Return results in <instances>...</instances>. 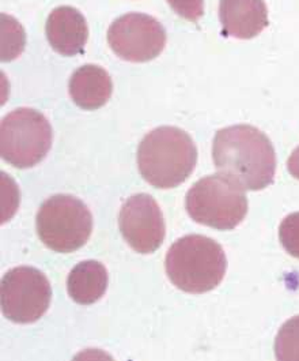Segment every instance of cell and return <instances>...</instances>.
Wrapping results in <instances>:
<instances>
[{
    "instance_id": "cell-4",
    "label": "cell",
    "mask_w": 299,
    "mask_h": 361,
    "mask_svg": "<svg viewBox=\"0 0 299 361\" xmlns=\"http://www.w3.org/2000/svg\"><path fill=\"white\" fill-rule=\"evenodd\" d=\"M185 209L198 224L231 231L246 217L245 190L224 175H211L196 181L188 191Z\"/></svg>"
},
{
    "instance_id": "cell-9",
    "label": "cell",
    "mask_w": 299,
    "mask_h": 361,
    "mask_svg": "<svg viewBox=\"0 0 299 361\" xmlns=\"http://www.w3.org/2000/svg\"><path fill=\"white\" fill-rule=\"evenodd\" d=\"M119 226L124 240L139 254L155 252L166 235L160 204L148 194L127 200L120 210Z\"/></svg>"
},
{
    "instance_id": "cell-17",
    "label": "cell",
    "mask_w": 299,
    "mask_h": 361,
    "mask_svg": "<svg viewBox=\"0 0 299 361\" xmlns=\"http://www.w3.org/2000/svg\"><path fill=\"white\" fill-rule=\"evenodd\" d=\"M287 169L294 179L299 180V146L291 153L290 159L287 161Z\"/></svg>"
},
{
    "instance_id": "cell-13",
    "label": "cell",
    "mask_w": 299,
    "mask_h": 361,
    "mask_svg": "<svg viewBox=\"0 0 299 361\" xmlns=\"http://www.w3.org/2000/svg\"><path fill=\"white\" fill-rule=\"evenodd\" d=\"M108 288V271L97 261L78 263L67 279V290L71 299L80 305H90L100 300Z\"/></svg>"
},
{
    "instance_id": "cell-7",
    "label": "cell",
    "mask_w": 299,
    "mask_h": 361,
    "mask_svg": "<svg viewBox=\"0 0 299 361\" xmlns=\"http://www.w3.org/2000/svg\"><path fill=\"white\" fill-rule=\"evenodd\" d=\"M52 298L49 280L34 267L20 266L8 270L0 283L3 315L15 323H33L48 311Z\"/></svg>"
},
{
    "instance_id": "cell-6",
    "label": "cell",
    "mask_w": 299,
    "mask_h": 361,
    "mask_svg": "<svg viewBox=\"0 0 299 361\" xmlns=\"http://www.w3.org/2000/svg\"><path fill=\"white\" fill-rule=\"evenodd\" d=\"M51 146L52 127L36 109L18 108L0 123L1 159L18 169L40 164Z\"/></svg>"
},
{
    "instance_id": "cell-1",
    "label": "cell",
    "mask_w": 299,
    "mask_h": 361,
    "mask_svg": "<svg viewBox=\"0 0 299 361\" xmlns=\"http://www.w3.org/2000/svg\"><path fill=\"white\" fill-rule=\"evenodd\" d=\"M212 159L222 175L248 191H261L275 178L274 145L261 130L249 124L220 130L214 138Z\"/></svg>"
},
{
    "instance_id": "cell-10",
    "label": "cell",
    "mask_w": 299,
    "mask_h": 361,
    "mask_svg": "<svg viewBox=\"0 0 299 361\" xmlns=\"http://www.w3.org/2000/svg\"><path fill=\"white\" fill-rule=\"evenodd\" d=\"M45 35L53 51L63 56H75L89 40V27L79 10L61 6L49 14Z\"/></svg>"
},
{
    "instance_id": "cell-3",
    "label": "cell",
    "mask_w": 299,
    "mask_h": 361,
    "mask_svg": "<svg viewBox=\"0 0 299 361\" xmlns=\"http://www.w3.org/2000/svg\"><path fill=\"white\" fill-rule=\"evenodd\" d=\"M165 269L176 288L201 295L214 290L224 279L227 259L217 241L203 235H188L169 248Z\"/></svg>"
},
{
    "instance_id": "cell-14",
    "label": "cell",
    "mask_w": 299,
    "mask_h": 361,
    "mask_svg": "<svg viewBox=\"0 0 299 361\" xmlns=\"http://www.w3.org/2000/svg\"><path fill=\"white\" fill-rule=\"evenodd\" d=\"M275 355L280 361L299 360V315L280 327L275 340Z\"/></svg>"
},
{
    "instance_id": "cell-15",
    "label": "cell",
    "mask_w": 299,
    "mask_h": 361,
    "mask_svg": "<svg viewBox=\"0 0 299 361\" xmlns=\"http://www.w3.org/2000/svg\"><path fill=\"white\" fill-rule=\"evenodd\" d=\"M279 239L283 248L291 257L299 259V212L287 216L281 221Z\"/></svg>"
},
{
    "instance_id": "cell-11",
    "label": "cell",
    "mask_w": 299,
    "mask_h": 361,
    "mask_svg": "<svg viewBox=\"0 0 299 361\" xmlns=\"http://www.w3.org/2000/svg\"><path fill=\"white\" fill-rule=\"evenodd\" d=\"M220 20L229 36L250 40L268 26V8L264 0H220Z\"/></svg>"
},
{
    "instance_id": "cell-5",
    "label": "cell",
    "mask_w": 299,
    "mask_h": 361,
    "mask_svg": "<svg viewBox=\"0 0 299 361\" xmlns=\"http://www.w3.org/2000/svg\"><path fill=\"white\" fill-rule=\"evenodd\" d=\"M40 240L52 251L70 254L83 247L93 232V216L83 202L60 194L41 204L36 219Z\"/></svg>"
},
{
    "instance_id": "cell-2",
    "label": "cell",
    "mask_w": 299,
    "mask_h": 361,
    "mask_svg": "<svg viewBox=\"0 0 299 361\" xmlns=\"http://www.w3.org/2000/svg\"><path fill=\"white\" fill-rule=\"evenodd\" d=\"M196 164V145L179 127H158L148 133L138 147L140 175L160 190L174 188L188 180Z\"/></svg>"
},
{
    "instance_id": "cell-16",
    "label": "cell",
    "mask_w": 299,
    "mask_h": 361,
    "mask_svg": "<svg viewBox=\"0 0 299 361\" xmlns=\"http://www.w3.org/2000/svg\"><path fill=\"white\" fill-rule=\"evenodd\" d=\"M181 18L198 22L204 14V0H166Z\"/></svg>"
},
{
    "instance_id": "cell-12",
    "label": "cell",
    "mask_w": 299,
    "mask_h": 361,
    "mask_svg": "<svg viewBox=\"0 0 299 361\" xmlns=\"http://www.w3.org/2000/svg\"><path fill=\"white\" fill-rule=\"evenodd\" d=\"M68 90L72 101L84 111L103 106L113 93V82L106 70L96 64H84L71 75Z\"/></svg>"
},
{
    "instance_id": "cell-8",
    "label": "cell",
    "mask_w": 299,
    "mask_h": 361,
    "mask_svg": "<svg viewBox=\"0 0 299 361\" xmlns=\"http://www.w3.org/2000/svg\"><path fill=\"white\" fill-rule=\"evenodd\" d=\"M108 44L120 59L146 63L162 54L166 45V32L154 17L128 13L109 26Z\"/></svg>"
}]
</instances>
